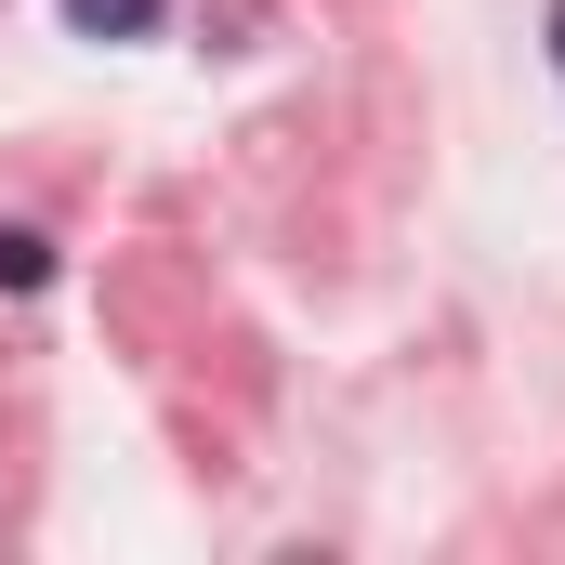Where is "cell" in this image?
<instances>
[{"label":"cell","instance_id":"cell-1","mask_svg":"<svg viewBox=\"0 0 565 565\" xmlns=\"http://www.w3.org/2000/svg\"><path fill=\"white\" fill-rule=\"evenodd\" d=\"M66 26H79V40H158L171 0H66Z\"/></svg>","mask_w":565,"mask_h":565},{"label":"cell","instance_id":"cell-3","mask_svg":"<svg viewBox=\"0 0 565 565\" xmlns=\"http://www.w3.org/2000/svg\"><path fill=\"white\" fill-rule=\"evenodd\" d=\"M540 26H553V79H565V0H553V13H540Z\"/></svg>","mask_w":565,"mask_h":565},{"label":"cell","instance_id":"cell-2","mask_svg":"<svg viewBox=\"0 0 565 565\" xmlns=\"http://www.w3.org/2000/svg\"><path fill=\"white\" fill-rule=\"evenodd\" d=\"M0 289H13V302L53 289V237H40V224H0Z\"/></svg>","mask_w":565,"mask_h":565}]
</instances>
